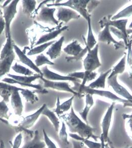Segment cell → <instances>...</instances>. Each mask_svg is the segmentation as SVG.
<instances>
[{
  "mask_svg": "<svg viewBox=\"0 0 132 148\" xmlns=\"http://www.w3.org/2000/svg\"><path fill=\"white\" fill-rule=\"evenodd\" d=\"M59 117L65 123L70 133L77 134L84 138H92L96 142L100 138V136L94 134L96 129L81 120L75 113L73 106L69 113L63 114Z\"/></svg>",
  "mask_w": 132,
  "mask_h": 148,
  "instance_id": "6da1fadb",
  "label": "cell"
},
{
  "mask_svg": "<svg viewBox=\"0 0 132 148\" xmlns=\"http://www.w3.org/2000/svg\"><path fill=\"white\" fill-rule=\"evenodd\" d=\"M9 78H5L2 80V82L10 84H16L24 87H29L35 89L36 93L45 94L48 93V91L43 87L41 84H32V82L38 79H40L41 76L39 74H35L33 76H18L13 74L7 75Z\"/></svg>",
  "mask_w": 132,
  "mask_h": 148,
  "instance_id": "7a4b0ae2",
  "label": "cell"
},
{
  "mask_svg": "<svg viewBox=\"0 0 132 148\" xmlns=\"http://www.w3.org/2000/svg\"><path fill=\"white\" fill-rule=\"evenodd\" d=\"M73 83L74 86L71 87V88L74 91L78 94V97H83V95L89 94L92 95H96L101 97L106 98L111 100H113L115 102H120L124 104V105L130 103V101L129 100L120 97L116 95L115 94L109 91H104L102 90L95 89L89 88L88 86L82 85L81 84V83L79 82H74Z\"/></svg>",
  "mask_w": 132,
  "mask_h": 148,
  "instance_id": "3957f363",
  "label": "cell"
},
{
  "mask_svg": "<svg viewBox=\"0 0 132 148\" xmlns=\"http://www.w3.org/2000/svg\"><path fill=\"white\" fill-rule=\"evenodd\" d=\"M60 1H55V3L46 4L48 7H67L71 8L72 10L75 11L80 15L88 21V18L91 17L87 10V6L89 4L90 0H69L66 2L61 3Z\"/></svg>",
  "mask_w": 132,
  "mask_h": 148,
  "instance_id": "277c9868",
  "label": "cell"
},
{
  "mask_svg": "<svg viewBox=\"0 0 132 148\" xmlns=\"http://www.w3.org/2000/svg\"><path fill=\"white\" fill-rule=\"evenodd\" d=\"M46 105V104H43L41 107L34 113L27 115L26 117H22V116H20V119L14 121L13 123L8 121L7 125H8L10 127L12 126H18L24 129H30L35 125L40 115H41L42 111H43Z\"/></svg>",
  "mask_w": 132,
  "mask_h": 148,
  "instance_id": "5b68a950",
  "label": "cell"
},
{
  "mask_svg": "<svg viewBox=\"0 0 132 148\" xmlns=\"http://www.w3.org/2000/svg\"><path fill=\"white\" fill-rule=\"evenodd\" d=\"M86 47L88 49V53L86 58L83 60V66L85 71L94 72L101 66V63L98 56L99 44L97 43L92 49Z\"/></svg>",
  "mask_w": 132,
  "mask_h": 148,
  "instance_id": "8992f818",
  "label": "cell"
},
{
  "mask_svg": "<svg viewBox=\"0 0 132 148\" xmlns=\"http://www.w3.org/2000/svg\"><path fill=\"white\" fill-rule=\"evenodd\" d=\"M63 51L67 55L71 56V57L65 58L67 62H70L82 60L88 53V49L86 47L85 49H83L78 41L75 40L64 48Z\"/></svg>",
  "mask_w": 132,
  "mask_h": 148,
  "instance_id": "52a82bcc",
  "label": "cell"
},
{
  "mask_svg": "<svg viewBox=\"0 0 132 148\" xmlns=\"http://www.w3.org/2000/svg\"><path fill=\"white\" fill-rule=\"evenodd\" d=\"M19 1V0H14L12 1V2L8 6L6 7L1 6L3 9V16L6 23V28L5 31L6 38L9 35H11V25L13 20L14 19L17 13V6Z\"/></svg>",
  "mask_w": 132,
  "mask_h": 148,
  "instance_id": "ba28073f",
  "label": "cell"
},
{
  "mask_svg": "<svg viewBox=\"0 0 132 148\" xmlns=\"http://www.w3.org/2000/svg\"><path fill=\"white\" fill-rule=\"evenodd\" d=\"M56 10L55 8H50L44 5L41 6L39 13L36 16V21L58 26L60 23L54 17Z\"/></svg>",
  "mask_w": 132,
  "mask_h": 148,
  "instance_id": "9c48e42d",
  "label": "cell"
},
{
  "mask_svg": "<svg viewBox=\"0 0 132 148\" xmlns=\"http://www.w3.org/2000/svg\"><path fill=\"white\" fill-rule=\"evenodd\" d=\"M113 16L111 15L106 16L103 17L102 19L99 22L101 27L104 28L105 25L107 24L109 26L115 27L122 31L126 37L129 38V34L130 33H132V29H127L126 28V25L128 23V20L127 19H124L111 20V18Z\"/></svg>",
  "mask_w": 132,
  "mask_h": 148,
  "instance_id": "30bf717a",
  "label": "cell"
},
{
  "mask_svg": "<svg viewBox=\"0 0 132 148\" xmlns=\"http://www.w3.org/2000/svg\"><path fill=\"white\" fill-rule=\"evenodd\" d=\"M40 79L43 82V86L44 88H49V89L55 90L59 91L67 92L71 93L75 96H78V94L72 89V88L70 86L68 82H65V81H50V80H46V79L44 78L43 77H41Z\"/></svg>",
  "mask_w": 132,
  "mask_h": 148,
  "instance_id": "8fae6325",
  "label": "cell"
},
{
  "mask_svg": "<svg viewBox=\"0 0 132 148\" xmlns=\"http://www.w3.org/2000/svg\"><path fill=\"white\" fill-rule=\"evenodd\" d=\"M109 27L110 26L107 24L105 25L103 29L99 33L98 35V41L107 43V45L113 44L115 49L124 48L126 46L124 42L116 41L112 36Z\"/></svg>",
  "mask_w": 132,
  "mask_h": 148,
  "instance_id": "7c38bea8",
  "label": "cell"
},
{
  "mask_svg": "<svg viewBox=\"0 0 132 148\" xmlns=\"http://www.w3.org/2000/svg\"><path fill=\"white\" fill-rule=\"evenodd\" d=\"M115 105V102H113L111 104V106L108 108L106 113L103 117L102 123H101V127H102V134L101 135L103 136L105 142L107 143L109 140V129L111 128V123L112 121L113 111L114 109V106Z\"/></svg>",
  "mask_w": 132,
  "mask_h": 148,
  "instance_id": "4fadbf2b",
  "label": "cell"
},
{
  "mask_svg": "<svg viewBox=\"0 0 132 148\" xmlns=\"http://www.w3.org/2000/svg\"><path fill=\"white\" fill-rule=\"evenodd\" d=\"M41 72L43 74L44 78L46 80L52 81H71L73 83L74 82H79L81 83V80L77 79V78H73L70 76H62L60 74H57L56 73L52 72L48 68V66H45L41 68Z\"/></svg>",
  "mask_w": 132,
  "mask_h": 148,
  "instance_id": "5bb4252c",
  "label": "cell"
},
{
  "mask_svg": "<svg viewBox=\"0 0 132 148\" xmlns=\"http://www.w3.org/2000/svg\"><path fill=\"white\" fill-rule=\"evenodd\" d=\"M56 16L58 21H61L65 24L71 20L79 19L81 17V15L75 11L64 7H58Z\"/></svg>",
  "mask_w": 132,
  "mask_h": 148,
  "instance_id": "9a60e30c",
  "label": "cell"
},
{
  "mask_svg": "<svg viewBox=\"0 0 132 148\" xmlns=\"http://www.w3.org/2000/svg\"><path fill=\"white\" fill-rule=\"evenodd\" d=\"M117 75L114 76L113 77L107 78V83L109 86H111L113 91L118 95L122 96L127 100H132V95L124 86L118 83Z\"/></svg>",
  "mask_w": 132,
  "mask_h": 148,
  "instance_id": "2e32d148",
  "label": "cell"
},
{
  "mask_svg": "<svg viewBox=\"0 0 132 148\" xmlns=\"http://www.w3.org/2000/svg\"><path fill=\"white\" fill-rule=\"evenodd\" d=\"M26 49L24 51H22L20 49L19 47L17 45H14V51L15 53H16V55H17L20 62H21L22 64L27 66L28 67L32 69L37 74H39L41 76H43V74L41 72V69L38 68V66H36L35 63H34L28 57L26 56Z\"/></svg>",
  "mask_w": 132,
  "mask_h": 148,
  "instance_id": "e0dca14e",
  "label": "cell"
},
{
  "mask_svg": "<svg viewBox=\"0 0 132 148\" xmlns=\"http://www.w3.org/2000/svg\"><path fill=\"white\" fill-rule=\"evenodd\" d=\"M23 89V88H18L15 90L10 97L11 105L14 110V114L19 117L21 116L23 111V105L20 95V91Z\"/></svg>",
  "mask_w": 132,
  "mask_h": 148,
  "instance_id": "ac0fdd59",
  "label": "cell"
},
{
  "mask_svg": "<svg viewBox=\"0 0 132 148\" xmlns=\"http://www.w3.org/2000/svg\"><path fill=\"white\" fill-rule=\"evenodd\" d=\"M64 40V36H62L58 40L56 41L49 47L46 54L49 56L51 60H55L60 56Z\"/></svg>",
  "mask_w": 132,
  "mask_h": 148,
  "instance_id": "d6986e66",
  "label": "cell"
},
{
  "mask_svg": "<svg viewBox=\"0 0 132 148\" xmlns=\"http://www.w3.org/2000/svg\"><path fill=\"white\" fill-rule=\"evenodd\" d=\"M68 26H64L63 27L61 26L58 28L57 29L52 30L50 31L49 33L42 35L41 37L38 39V41H37L35 45L37 46L43 43H47L50 41H52L53 39H55L60 34H61L63 31L68 29Z\"/></svg>",
  "mask_w": 132,
  "mask_h": 148,
  "instance_id": "ffe728a7",
  "label": "cell"
},
{
  "mask_svg": "<svg viewBox=\"0 0 132 148\" xmlns=\"http://www.w3.org/2000/svg\"><path fill=\"white\" fill-rule=\"evenodd\" d=\"M97 75L95 72H90L85 71V72H75L69 73L68 76L73 78H77L79 80H82L81 84L82 85H86L87 82H90L94 80Z\"/></svg>",
  "mask_w": 132,
  "mask_h": 148,
  "instance_id": "44dd1931",
  "label": "cell"
},
{
  "mask_svg": "<svg viewBox=\"0 0 132 148\" xmlns=\"http://www.w3.org/2000/svg\"><path fill=\"white\" fill-rule=\"evenodd\" d=\"M45 147V143L41 139L39 131L36 130L33 138L24 140L23 146L21 148H44Z\"/></svg>",
  "mask_w": 132,
  "mask_h": 148,
  "instance_id": "7402d4cb",
  "label": "cell"
},
{
  "mask_svg": "<svg viewBox=\"0 0 132 148\" xmlns=\"http://www.w3.org/2000/svg\"><path fill=\"white\" fill-rule=\"evenodd\" d=\"M75 97V96H73L69 99L61 104L60 103L59 98L58 97H57L56 106L53 111L57 116L59 117L71 109V107L73 106V102Z\"/></svg>",
  "mask_w": 132,
  "mask_h": 148,
  "instance_id": "603a6c76",
  "label": "cell"
},
{
  "mask_svg": "<svg viewBox=\"0 0 132 148\" xmlns=\"http://www.w3.org/2000/svg\"><path fill=\"white\" fill-rule=\"evenodd\" d=\"M15 58V52L3 60H0V79L3 76L9 74L12 63Z\"/></svg>",
  "mask_w": 132,
  "mask_h": 148,
  "instance_id": "cb8c5ba5",
  "label": "cell"
},
{
  "mask_svg": "<svg viewBox=\"0 0 132 148\" xmlns=\"http://www.w3.org/2000/svg\"><path fill=\"white\" fill-rule=\"evenodd\" d=\"M19 87L5 82H0V96L6 103L9 102L13 92Z\"/></svg>",
  "mask_w": 132,
  "mask_h": 148,
  "instance_id": "d4e9b609",
  "label": "cell"
},
{
  "mask_svg": "<svg viewBox=\"0 0 132 148\" xmlns=\"http://www.w3.org/2000/svg\"><path fill=\"white\" fill-rule=\"evenodd\" d=\"M112 69H109L105 72L101 73L100 76L96 80L92 82L91 84H89L88 87L89 88L99 89H104L105 88V83L107 78H108L109 75L111 72Z\"/></svg>",
  "mask_w": 132,
  "mask_h": 148,
  "instance_id": "484cf974",
  "label": "cell"
},
{
  "mask_svg": "<svg viewBox=\"0 0 132 148\" xmlns=\"http://www.w3.org/2000/svg\"><path fill=\"white\" fill-rule=\"evenodd\" d=\"M87 22L88 23V32L87 39H86L85 36H83L82 37H83V40L84 41L85 45H86V47H87L90 49H92L97 44V42L93 34L92 24H91V17H90L88 18V20Z\"/></svg>",
  "mask_w": 132,
  "mask_h": 148,
  "instance_id": "4316f807",
  "label": "cell"
},
{
  "mask_svg": "<svg viewBox=\"0 0 132 148\" xmlns=\"http://www.w3.org/2000/svg\"><path fill=\"white\" fill-rule=\"evenodd\" d=\"M41 115H45L50 121L56 132H59L60 128V121L59 118L57 117V115L53 111H51L48 108L47 105L44 109L43 111H42Z\"/></svg>",
  "mask_w": 132,
  "mask_h": 148,
  "instance_id": "83f0119b",
  "label": "cell"
},
{
  "mask_svg": "<svg viewBox=\"0 0 132 148\" xmlns=\"http://www.w3.org/2000/svg\"><path fill=\"white\" fill-rule=\"evenodd\" d=\"M85 96H86V105L83 110L79 112V114L80 115L82 119H83L85 123L88 124V116L90 109L94 104V100L93 99V95H92L91 94H86Z\"/></svg>",
  "mask_w": 132,
  "mask_h": 148,
  "instance_id": "f1b7e54d",
  "label": "cell"
},
{
  "mask_svg": "<svg viewBox=\"0 0 132 148\" xmlns=\"http://www.w3.org/2000/svg\"><path fill=\"white\" fill-rule=\"evenodd\" d=\"M15 45L13 40L12 39L11 34L6 38V43L4 45L0 53V60L5 59L6 57L10 56L14 53V45Z\"/></svg>",
  "mask_w": 132,
  "mask_h": 148,
  "instance_id": "f546056e",
  "label": "cell"
},
{
  "mask_svg": "<svg viewBox=\"0 0 132 148\" xmlns=\"http://www.w3.org/2000/svg\"><path fill=\"white\" fill-rule=\"evenodd\" d=\"M69 136L73 140L83 142L84 145H86L88 147V148H101V145L100 143L94 142L92 140H90L88 138H84L79 136L77 134L69 133Z\"/></svg>",
  "mask_w": 132,
  "mask_h": 148,
  "instance_id": "4dcf8cb0",
  "label": "cell"
},
{
  "mask_svg": "<svg viewBox=\"0 0 132 148\" xmlns=\"http://www.w3.org/2000/svg\"><path fill=\"white\" fill-rule=\"evenodd\" d=\"M126 53H125L124 56L121 59L120 61L115 66L113 67L111 72L109 75L108 78H111L115 75H118V74H122L124 72L126 69Z\"/></svg>",
  "mask_w": 132,
  "mask_h": 148,
  "instance_id": "1f68e13d",
  "label": "cell"
},
{
  "mask_svg": "<svg viewBox=\"0 0 132 148\" xmlns=\"http://www.w3.org/2000/svg\"><path fill=\"white\" fill-rule=\"evenodd\" d=\"M21 2L23 14L28 16L32 15L36 10L37 1L35 0H23Z\"/></svg>",
  "mask_w": 132,
  "mask_h": 148,
  "instance_id": "d6a6232c",
  "label": "cell"
},
{
  "mask_svg": "<svg viewBox=\"0 0 132 148\" xmlns=\"http://www.w3.org/2000/svg\"><path fill=\"white\" fill-rule=\"evenodd\" d=\"M26 101L31 104H34L39 101V98L37 96L35 91H32L27 89H24L20 91Z\"/></svg>",
  "mask_w": 132,
  "mask_h": 148,
  "instance_id": "836d02e7",
  "label": "cell"
},
{
  "mask_svg": "<svg viewBox=\"0 0 132 148\" xmlns=\"http://www.w3.org/2000/svg\"><path fill=\"white\" fill-rule=\"evenodd\" d=\"M55 41L56 40H52V41H50L47 43H43L41 45H37L36 47H35L34 48L30 49V51H28V52L27 53V55L31 56H34V55H39H39L47 49L48 47H50Z\"/></svg>",
  "mask_w": 132,
  "mask_h": 148,
  "instance_id": "e575fe53",
  "label": "cell"
},
{
  "mask_svg": "<svg viewBox=\"0 0 132 148\" xmlns=\"http://www.w3.org/2000/svg\"><path fill=\"white\" fill-rule=\"evenodd\" d=\"M11 68L15 72L21 74L24 76H31L35 75L32 71L30 70L29 69L27 68L21 64H18L17 62H16L13 66H12Z\"/></svg>",
  "mask_w": 132,
  "mask_h": 148,
  "instance_id": "d590c367",
  "label": "cell"
},
{
  "mask_svg": "<svg viewBox=\"0 0 132 148\" xmlns=\"http://www.w3.org/2000/svg\"><path fill=\"white\" fill-rule=\"evenodd\" d=\"M59 139L61 143L65 146H68L70 144L69 140H68V134L66 132V126L65 123L62 121V125L61 129L58 132Z\"/></svg>",
  "mask_w": 132,
  "mask_h": 148,
  "instance_id": "8d00e7d4",
  "label": "cell"
},
{
  "mask_svg": "<svg viewBox=\"0 0 132 148\" xmlns=\"http://www.w3.org/2000/svg\"><path fill=\"white\" fill-rule=\"evenodd\" d=\"M132 15V4L126 7L124 9L118 12L117 14L113 16L111 18V20H118L123 18L130 17Z\"/></svg>",
  "mask_w": 132,
  "mask_h": 148,
  "instance_id": "74e56055",
  "label": "cell"
},
{
  "mask_svg": "<svg viewBox=\"0 0 132 148\" xmlns=\"http://www.w3.org/2000/svg\"><path fill=\"white\" fill-rule=\"evenodd\" d=\"M35 64L38 68H39V66L44 64H49L50 66H53L55 64L50 60L49 59H48L47 57H46L44 54L41 53L36 57Z\"/></svg>",
  "mask_w": 132,
  "mask_h": 148,
  "instance_id": "f35d334b",
  "label": "cell"
},
{
  "mask_svg": "<svg viewBox=\"0 0 132 148\" xmlns=\"http://www.w3.org/2000/svg\"><path fill=\"white\" fill-rule=\"evenodd\" d=\"M126 47L128 49V52L126 55V61L129 68V75L132 78V40H129Z\"/></svg>",
  "mask_w": 132,
  "mask_h": 148,
  "instance_id": "ab89813d",
  "label": "cell"
},
{
  "mask_svg": "<svg viewBox=\"0 0 132 148\" xmlns=\"http://www.w3.org/2000/svg\"><path fill=\"white\" fill-rule=\"evenodd\" d=\"M9 109L6 102L4 100L0 101V117L9 120L10 115H9Z\"/></svg>",
  "mask_w": 132,
  "mask_h": 148,
  "instance_id": "60d3db41",
  "label": "cell"
},
{
  "mask_svg": "<svg viewBox=\"0 0 132 148\" xmlns=\"http://www.w3.org/2000/svg\"><path fill=\"white\" fill-rule=\"evenodd\" d=\"M109 29H110L111 32L113 33L114 35H115L116 37H118L119 39H123L125 46H126V47H127L128 45L129 42V38L126 37L122 31L116 29L115 27L110 26Z\"/></svg>",
  "mask_w": 132,
  "mask_h": 148,
  "instance_id": "b9f144b4",
  "label": "cell"
},
{
  "mask_svg": "<svg viewBox=\"0 0 132 148\" xmlns=\"http://www.w3.org/2000/svg\"><path fill=\"white\" fill-rule=\"evenodd\" d=\"M43 134L44 138V140L46 146L47 147V148H58L53 141L50 138L49 136H48L45 129L43 130Z\"/></svg>",
  "mask_w": 132,
  "mask_h": 148,
  "instance_id": "7bdbcfd3",
  "label": "cell"
},
{
  "mask_svg": "<svg viewBox=\"0 0 132 148\" xmlns=\"http://www.w3.org/2000/svg\"><path fill=\"white\" fill-rule=\"evenodd\" d=\"M23 138V135L21 133H18L14 138L13 143H11L12 148H19L21 145L22 141Z\"/></svg>",
  "mask_w": 132,
  "mask_h": 148,
  "instance_id": "ee69618b",
  "label": "cell"
},
{
  "mask_svg": "<svg viewBox=\"0 0 132 148\" xmlns=\"http://www.w3.org/2000/svg\"><path fill=\"white\" fill-rule=\"evenodd\" d=\"M100 3L98 1H90L89 4L87 6V10L89 12V14L91 15V12H92L95 8L98 6V5Z\"/></svg>",
  "mask_w": 132,
  "mask_h": 148,
  "instance_id": "f6af8a7d",
  "label": "cell"
},
{
  "mask_svg": "<svg viewBox=\"0 0 132 148\" xmlns=\"http://www.w3.org/2000/svg\"><path fill=\"white\" fill-rule=\"evenodd\" d=\"M128 121H127V127H126V130H127V132L128 133V134L129 136L131 138V140L132 142V119H127Z\"/></svg>",
  "mask_w": 132,
  "mask_h": 148,
  "instance_id": "bcb514c9",
  "label": "cell"
},
{
  "mask_svg": "<svg viewBox=\"0 0 132 148\" xmlns=\"http://www.w3.org/2000/svg\"><path fill=\"white\" fill-rule=\"evenodd\" d=\"M6 28V23L3 15H0V36L2 34Z\"/></svg>",
  "mask_w": 132,
  "mask_h": 148,
  "instance_id": "7dc6e473",
  "label": "cell"
},
{
  "mask_svg": "<svg viewBox=\"0 0 132 148\" xmlns=\"http://www.w3.org/2000/svg\"><path fill=\"white\" fill-rule=\"evenodd\" d=\"M71 142L73 146V148H83L84 146V144L80 141L73 140Z\"/></svg>",
  "mask_w": 132,
  "mask_h": 148,
  "instance_id": "c3c4849f",
  "label": "cell"
},
{
  "mask_svg": "<svg viewBox=\"0 0 132 148\" xmlns=\"http://www.w3.org/2000/svg\"><path fill=\"white\" fill-rule=\"evenodd\" d=\"M99 139L100 140V143L101 145V148H109L108 143H106L105 142L103 138V136L101 135H100Z\"/></svg>",
  "mask_w": 132,
  "mask_h": 148,
  "instance_id": "681fc988",
  "label": "cell"
},
{
  "mask_svg": "<svg viewBox=\"0 0 132 148\" xmlns=\"http://www.w3.org/2000/svg\"><path fill=\"white\" fill-rule=\"evenodd\" d=\"M122 118L124 119H132V114H123L122 115Z\"/></svg>",
  "mask_w": 132,
  "mask_h": 148,
  "instance_id": "f907efd6",
  "label": "cell"
},
{
  "mask_svg": "<svg viewBox=\"0 0 132 148\" xmlns=\"http://www.w3.org/2000/svg\"><path fill=\"white\" fill-rule=\"evenodd\" d=\"M107 143H108V144H109V148H114V147L113 146V143L111 142V141L110 139H109V140H108V142H107ZM132 148V146L128 147H126V148Z\"/></svg>",
  "mask_w": 132,
  "mask_h": 148,
  "instance_id": "816d5d0a",
  "label": "cell"
},
{
  "mask_svg": "<svg viewBox=\"0 0 132 148\" xmlns=\"http://www.w3.org/2000/svg\"><path fill=\"white\" fill-rule=\"evenodd\" d=\"M11 2H12V1H5L4 5H2V7H6V6H8V5L10 4Z\"/></svg>",
  "mask_w": 132,
  "mask_h": 148,
  "instance_id": "f5cc1de1",
  "label": "cell"
},
{
  "mask_svg": "<svg viewBox=\"0 0 132 148\" xmlns=\"http://www.w3.org/2000/svg\"><path fill=\"white\" fill-rule=\"evenodd\" d=\"M0 148H5V144L3 140H0Z\"/></svg>",
  "mask_w": 132,
  "mask_h": 148,
  "instance_id": "db71d44e",
  "label": "cell"
},
{
  "mask_svg": "<svg viewBox=\"0 0 132 148\" xmlns=\"http://www.w3.org/2000/svg\"><path fill=\"white\" fill-rule=\"evenodd\" d=\"M130 103L124 105V107H132V100H130Z\"/></svg>",
  "mask_w": 132,
  "mask_h": 148,
  "instance_id": "11a10c76",
  "label": "cell"
},
{
  "mask_svg": "<svg viewBox=\"0 0 132 148\" xmlns=\"http://www.w3.org/2000/svg\"><path fill=\"white\" fill-rule=\"evenodd\" d=\"M3 1H1L0 0V3L1 2H2ZM0 14H1V15H3V12H2V10H1V9H0Z\"/></svg>",
  "mask_w": 132,
  "mask_h": 148,
  "instance_id": "9f6ffc18",
  "label": "cell"
},
{
  "mask_svg": "<svg viewBox=\"0 0 132 148\" xmlns=\"http://www.w3.org/2000/svg\"><path fill=\"white\" fill-rule=\"evenodd\" d=\"M129 27V28H132V22L130 24Z\"/></svg>",
  "mask_w": 132,
  "mask_h": 148,
  "instance_id": "6f0895ef",
  "label": "cell"
},
{
  "mask_svg": "<svg viewBox=\"0 0 132 148\" xmlns=\"http://www.w3.org/2000/svg\"><path fill=\"white\" fill-rule=\"evenodd\" d=\"M130 40H132V34L131 35L130 37Z\"/></svg>",
  "mask_w": 132,
  "mask_h": 148,
  "instance_id": "680465c9",
  "label": "cell"
}]
</instances>
